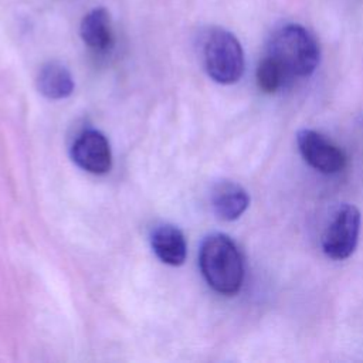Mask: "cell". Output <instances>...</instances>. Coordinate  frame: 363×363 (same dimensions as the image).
I'll return each instance as SVG.
<instances>
[{
  "mask_svg": "<svg viewBox=\"0 0 363 363\" xmlns=\"http://www.w3.org/2000/svg\"><path fill=\"white\" fill-rule=\"evenodd\" d=\"M200 269L218 294L234 295L244 281V262L235 242L224 234L208 235L200 248Z\"/></svg>",
  "mask_w": 363,
  "mask_h": 363,
  "instance_id": "7a4b0ae2",
  "label": "cell"
},
{
  "mask_svg": "<svg viewBox=\"0 0 363 363\" xmlns=\"http://www.w3.org/2000/svg\"><path fill=\"white\" fill-rule=\"evenodd\" d=\"M74 78L69 69L57 61H50L40 68L37 75L38 91L50 99H64L74 91Z\"/></svg>",
  "mask_w": 363,
  "mask_h": 363,
  "instance_id": "30bf717a",
  "label": "cell"
},
{
  "mask_svg": "<svg viewBox=\"0 0 363 363\" xmlns=\"http://www.w3.org/2000/svg\"><path fill=\"white\" fill-rule=\"evenodd\" d=\"M203 61L210 78L218 84H234L244 72V51L238 38L228 30L213 27L203 38Z\"/></svg>",
  "mask_w": 363,
  "mask_h": 363,
  "instance_id": "3957f363",
  "label": "cell"
},
{
  "mask_svg": "<svg viewBox=\"0 0 363 363\" xmlns=\"http://www.w3.org/2000/svg\"><path fill=\"white\" fill-rule=\"evenodd\" d=\"M150 244L155 254L169 265H182L187 255V244L183 233L170 224H162L152 231Z\"/></svg>",
  "mask_w": 363,
  "mask_h": 363,
  "instance_id": "9c48e42d",
  "label": "cell"
},
{
  "mask_svg": "<svg viewBox=\"0 0 363 363\" xmlns=\"http://www.w3.org/2000/svg\"><path fill=\"white\" fill-rule=\"evenodd\" d=\"M269 55L288 77L305 78L313 74L320 51L316 38L301 24H285L277 28L268 43Z\"/></svg>",
  "mask_w": 363,
  "mask_h": 363,
  "instance_id": "6da1fadb",
  "label": "cell"
},
{
  "mask_svg": "<svg viewBox=\"0 0 363 363\" xmlns=\"http://www.w3.org/2000/svg\"><path fill=\"white\" fill-rule=\"evenodd\" d=\"M296 143L303 160L323 174H335L346 164L345 153L316 130H298Z\"/></svg>",
  "mask_w": 363,
  "mask_h": 363,
  "instance_id": "5b68a950",
  "label": "cell"
},
{
  "mask_svg": "<svg viewBox=\"0 0 363 363\" xmlns=\"http://www.w3.org/2000/svg\"><path fill=\"white\" fill-rule=\"evenodd\" d=\"M359 233L360 211L353 204H342L323 234V252L332 259H345L350 257L357 245Z\"/></svg>",
  "mask_w": 363,
  "mask_h": 363,
  "instance_id": "277c9868",
  "label": "cell"
},
{
  "mask_svg": "<svg viewBox=\"0 0 363 363\" xmlns=\"http://www.w3.org/2000/svg\"><path fill=\"white\" fill-rule=\"evenodd\" d=\"M286 75L284 74L282 68L269 57L265 55L257 68V84L259 89L265 94H274L277 92Z\"/></svg>",
  "mask_w": 363,
  "mask_h": 363,
  "instance_id": "8fae6325",
  "label": "cell"
},
{
  "mask_svg": "<svg viewBox=\"0 0 363 363\" xmlns=\"http://www.w3.org/2000/svg\"><path fill=\"white\" fill-rule=\"evenodd\" d=\"M79 34L82 41L95 52H106L113 44L111 17L106 9L95 7L81 20Z\"/></svg>",
  "mask_w": 363,
  "mask_h": 363,
  "instance_id": "52a82bcc",
  "label": "cell"
},
{
  "mask_svg": "<svg viewBox=\"0 0 363 363\" xmlns=\"http://www.w3.org/2000/svg\"><path fill=\"white\" fill-rule=\"evenodd\" d=\"M250 196L244 187L234 182L218 183L211 193V206L218 218L237 220L248 207Z\"/></svg>",
  "mask_w": 363,
  "mask_h": 363,
  "instance_id": "ba28073f",
  "label": "cell"
},
{
  "mask_svg": "<svg viewBox=\"0 0 363 363\" xmlns=\"http://www.w3.org/2000/svg\"><path fill=\"white\" fill-rule=\"evenodd\" d=\"M72 160L84 170L104 174L111 170L112 152L108 139L98 130H85L74 142Z\"/></svg>",
  "mask_w": 363,
  "mask_h": 363,
  "instance_id": "8992f818",
  "label": "cell"
}]
</instances>
